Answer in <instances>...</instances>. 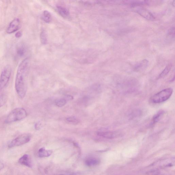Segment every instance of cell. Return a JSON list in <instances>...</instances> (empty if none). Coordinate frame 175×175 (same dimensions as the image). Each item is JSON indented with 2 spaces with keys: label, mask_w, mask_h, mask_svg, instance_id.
<instances>
[{
  "label": "cell",
  "mask_w": 175,
  "mask_h": 175,
  "mask_svg": "<svg viewBox=\"0 0 175 175\" xmlns=\"http://www.w3.org/2000/svg\"><path fill=\"white\" fill-rule=\"evenodd\" d=\"M12 68L9 65H6L0 76V92L8 85L12 75Z\"/></svg>",
  "instance_id": "277c9868"
},
{
  "label": "cell",
  "mask_w": 175,
  "mask_h": 175,
  "mask_svg": "<svg viewBox=\"0 0 175 175\" xmlns=\"http://www.w3.org/2000/svg\"><path fill=\"white\" fill-rule=\"evenodd\" d=\"M25 52V48L23 46H20L18 47L17 49V53L18 55L22 56Z\"/></svg>",
  "instance_id": "d6986e66"
},
{
  "label": "cell",
  "mask_w": 175,
  "mask_h": 175,
  "mask_svg": "<svg viewBox=\"0 0 175 175\" xmlns=\"http://www.w3.org/2000/svg\"><path fill=\"white\" fill-rule=\"evenodd\" d=\"M42 18V19L47 23H49L52 19V16L48 11L45 10L43 12Z\"/></svg>",
  "instance_id": "9a60e30c"
},
{
  "label": "cell",
  "mask_w": 175,
  "mask_h": 175,
  "mask_svg": "<svg viewBox=\"0 0 175 175\" xmlns=\"http://www.w3.org/2000/svg\"><path fill=\"white\" fill-rule=\"evenodd\" d=\"M172 93V88L163 89L152 97L151 101L152 103L155 104L162 103L169 99Z\"/></svg>",
  "instance_id": "3957f363"
},
{
  "label": "cell",
  "mask_w": 175,
  "mask_h": 175,
  "mask_svg": "<svg viewBox=\"0 0 175 175\" xmlns=\"http://www.w3.org/2000/svg\"><path fill=\"white\" fill-rule=\"evenodd\" d=\"M67 101L64 98L63 99L57 100L55 102L56 105L59 107H62L64 106L67 103Z\"/></svg>",
  "instance_id": "ac0fdd59"
},
{
  "label": "cell",
  "mask_w": 175,
  "mask_h": 175,
  "mask_svg": "<svg viewBox=\"0 0 175 175\" xmlns=\"http://www.w3.org/2000/svg\"><path fill=\"white\" fill-rule=\"evenodd\" d=\"M132 8H134L136 12L146 19L150 20H153L155 19L153 14L147 10L139 6L134 7Z\"/></svg>",
  "instance_id": "8992f818"
},
{
  "label": "cell",
  "mask_w": 175,
  "mask_h": 175,
  "mask_svg": "<svg viewBox=\"0 0 175 175\" xmlns=\"http://www.w3.org/2000/svg\"><path fill=\"white\" fill-rule=\"evenodd\" d=\"M42 123L40 122L36 123L35 125V129L36 130H38L41 129L42 128Z\"/></svg>",
  "instance_id": "603a6c76"
},
{
  "label": "cell",
  "mask_w": 175,
  "mask_h": 175,
  "mask_svg": "<svg viewBox=\"0 0 175 175\" xmlns=\"http://www.w3.org/2000/svg\"><path fill=\"white\" fill-rule=\"evenodd\" d=\"M168 35L172 38H174L175 36V28H171L168 32Z\"/></svg>",
  "instance_id": "7402d4cb"
},
{
  "label": "cell",
  "mask_w": 175,
  "mask_h": 175,
  "mask_svg": "<svg viewBox=\"0 0 175 175\" xmlns=\"http://www.w3.org/2000/svg\"><path fill=\"white\" fill-rule=\"evenodd\" d=\"M67 120L69 122L75 125L78 124L79 122L78 120L74 116H72L68 118L67 119Z\"/></svg>",
  "instance_id": "ffe728a7"
},
{
  "label": "cell",
  "mask_w": 175,
  "mask_h": 175,
  "mask_svg": "<svg viewBox=\"0 0 175 175\" xmlns=\"http://www.w3.org/2000/svg\"><path fill=\"white\" fill-rule=\"evenodd\" d=\"M31 137L29 133H24L12 141L8 146L9 148L20 146L26 144L30 141Z\"/></svg>",
  "instance_id": "5b68a950"
},
{
  "label": "cell",
  "mask_w": 175,
  "mask_h": 175,
  "mask_svg": "<svg viewBox=\"0 0 175 175\" xmlns=\"http://www.w3.org/2000/svg\"><path fill=\"white\" fill-rule=\"evenodd\" d=\"M100 160L97 158L90 157L87 158L85 161L86 165L91 167L96 166L100 163Z\"/></svg>",
  "instance_id": "8fae6325"
},
{
  "label": "cell",
  "mask_w": 175,
  "mask_h": 175,
  "mask_svg": "<svg viewBox=\"0 0 175 175\" xmlns=\"http://www.w3.org/2000/svg\"><path fill=\"white\" fill-rule=\"evenodd\" d=\"M149 64L148 61L146 59H144L137 63L134 66V70L135 71H139L144 70L147 68Z\"/></svg>",
  "instance_id": "ba28073f"
},
{
  "label": "cell",
  "mask_w": 175,
  "mask_h": 175,
  "mask_svg": "<svg viewBox=\"0 0 175 175\" xmlns=\"http://www.w3.org/2000/svg\"><path fill=\"white\" fill-rule=\"evenodd\" d=\"M57 9L58 12L61 16L64 18H68L69 17L70 13L66 8L63 7L58 6Z\"/></svg>",
  "instance_id": "5bb4252c"
},
{
  "label": "cell",
  "mask_w": 175,
  "mask_h": 175,
  "mask_svg": "<svg viewBox=\"0 0 175 175\" xmlns=\"http://www.w3.org/2000/svg\"><path fill=\"white\" fill-rule=\"evenodd\" d=\"M7 100H8V96L6 94L3 93L0 96V108H2L5 104Z\"/></svg>",
  "instance_id": "e0dca14e"
},
{
  "label": "cell",
  "mask_w": 175,
  "mask_h": 175,
  "mask_svg": "<svg viewBox=\"0 0 175 175\" xmlns=\"http://www.w3.org/2000/svg\"><path fill=\"white\" fill-rule=\"evenodd\" d=\"M67 101H70L72 100L73 99V98L71 96L68 95L66 96L64 98Z\"/></svg>",
  "instance_id": "d4e9b609"
},
{
  "label": "cell",
  "mask_w": 175,
  "mask_h": 175,
  "mask_svg": "<svg viewBox=\"0 0 175 175\" xmlns=\"http://www.w3.org/2000/svg\"><path fill=\"white\" fill-rule=\"evenodd\" d=\"M21 21L19 18L14 19L8 25L6 32L9 34H12L19 30L20 27Z\"/></svg>",
  "instance_id": "52a82bcc"
},
{
  "label": "cell",
  "mask_w": 175,
  "mask_h": 175,
  "mask_svg": "<svg viewBox=\"0 0 175 175\" xmlns=\"http://www.w3.org/2000/svg\"></svg>",
  "instance_id": "83f0119b"
},
{
  "label": "cell",
  "mask_w": 175,
  "mask_h": 175,
  "mask_svg": "<svg viewBox=\"0 0 175 175\" xmlns=\"http://www.w3.org/2000/svg\"><path fill=\"white\" fill-rule=\"evenodd\" d=\"M27 113L23 108H17L11 111L5 120V123L9 124L21 121L27 117Z\"/></svg>",
  "instance_id": "7a4b0ae2"
},
{
  "label": "cell",
  "mask_w": 175,
  "mask_h": 175,
  "mask_svg": "<svg viewBox=\"0 0 175 175\" xmlns=\"http://www.w3.org/2000/svg\"><path fill=\"white\" fill-rule=\"evenodd\" d=\"M29 63L28 58L22 61L18 67L15 80V87L18 95L23 99L27 92L26 76Z\"/></svg>",
  "instance_id": "6da1fadb"
},
{
  "label": "cell",
  "mask_w": 175,
  "mask_h": 175,
  "mask_svg": "<svg viewBox=\"0 0 175 175\" xmlns=\"http://www.w3.org/2000/svg\"><path fill=\"white\" fill-rule=\"evenodd\" d=\"M172 3H173V5L174 6V5H175V1H173V2Z\"/></svg>",
  "instance_id": "4316f807"
},
{
  "label": "cell",
  "mask_w": 175,
  "mask_h": 175,
  "mask_svg": "<svg viewBox=\"0 0 175 175\" xmlns=\"http://www.w3.org/2000/svg\"><path fill=\"white\" fill-rule=\"evenodd\" d=\"M98 136L108 139H112L116 136L115 133L111 131H105V132H99L97 133Z\"/></svg>",
  "instance_id": "9c48e42d"
},
{
  "label": "cell",
  "mask_w": 175,
  "mask_h": 175,
  "mask_svg": "<svg viewBox=\"0 0 175 175\" xmlns=\"http://www.w3.org/2000/svg\"><path fill=\"white\" fill-rule=\"evenodd\" d=\"M3 167H4V165L2 162H0V171L3 169Z\"/></svg>",
  "instance_id": "484cf974"
},
{
  "label": "cell",
  "mask_w": 175,
  "mask_h": 175,
  "mask_svg": "<svg viewBox=\"0 0 175 175\" xmlns=\"http://www.w3.org/2000/svg\"><path fill=\"white\" fill-rule=\"evenodd\" d=\"M40 38L42 43L43 44H46L47 43V38L45 32L43 30L42 31L40 35Z\"/></svg>",
  "instance_id": "44dd1931"
},
{
  "label": "cell",
  "mask_w": 175,
  "mask_h": 175,
  "mask_svg": "<svg viewBox=\"0 0 175 175\" xmlns=\"http://www.w3.org/2000/svg\"><path fill=\"white\" fill-rule=\"evenodd\" d=\"M19 162L22 165H23L28 167H31V164L30 159H29V156L27 154H25L22 156L20 158Z\"/></svg>",
  "instance_id": "30bf717a"
},
{
  "label": "cell",
  "mask_w": 175,
  "mask_h": 175,
  "mask_svg": "<svg viewBox=\"0 0 175 175\" xmlns=\"http://www.w3.org/2000/svg\"><path fill=\"white\" fill-rule=\"evenodd\" d=\"M164 111L162 110L159 111L157 113L153 116L152 119L151 125L152 126L155 125V124L158 122L162 116L164 114Z\"/></svg>",
  "instance_id": "7c38bea8"
},
{
  "label": "cell",
  "mask_w": 175,
  "mask_h": 175,
  "mask_svg": "<svg viewBox=\"0 0 175 175\" xmlns=\"http://www.w3.org/2000/svg\"><path fill=\"white\" fill-rule=\"evenodd\" d=\"M22 35V32L21 31H18L15 34V37L16 38H20Z\"/></svg>",
  "instance_id": "cb8c5ba5"
},
{
  "label": "cell",
  "mask_w": 175,
  "mask_h": 175,
  "mask_svg": "<svg viewBox=\"0 0 175 175\" xmlns=\"http://www.w3.org/2000/svg\"><path fill=\"white\" fill-rule=\"evenodd\" d=\"M171 67H172V65L171 64H169L167 66V67L164 69V70L161 73V74L159 75L158 78H161L165 77V76L169 73Z\"/></svg>",
  "instance_id": "2e32d148"
},
{
  "label": "cell",
  "mask_w": 175,
  "mask_h": 175,
  "mask_svg": "<svg viewBox=\"0 0 175 175\" xmlns=\"http://www.w3.org/2000/svg\"><path fill=\"white\" fill-rule=\"evenodd\" d=\"M52 151L47 150L45 148H42L38 151V156L40 158L48 157L52 154Z\"/></svg>",
  "instance_id": "4fadbf2b"
}]
</instances>
